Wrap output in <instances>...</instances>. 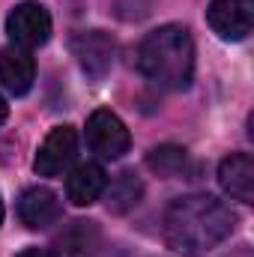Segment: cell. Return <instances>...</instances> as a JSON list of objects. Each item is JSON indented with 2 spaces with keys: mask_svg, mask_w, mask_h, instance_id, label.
<instances>
[{
  "mask_svg": "<svg viewBox=\"0 0 254 257\" xmlns=\"http://www.w3.org/2000/svg\"><path fill=\"white\" fill-rule=\"evenodd\" d=\"M108 186V174L96 165V162H84L78 165L69 177H66V194L75 206H90L96 203Z\"/></svg>",
  "mask_w": 254,
  "mask_h": 257,
  "instance_id": "obj_11",
  "label": "cell"
},
{
  "mask_svg": "<svg viewBox=\"0 0 254 257\" xmlns=\"http://www.w3.org/2000/svg\"><path fill=\"white\" fill-rule=\"evenodd\" d=\"M99 239H102L99 224L78 218V221L66 224L63 230H60L57 245H60V251H63L66 257H87V254H93V248L99 245Z\"/></svg>",
  "mask_w": 254,
  "mask_h": 257,
  "instance_id": "obj_12",
  "label": "cell"
},
{
  "mask_svg": "<svg viewBox=\"0 0 254 257\" xmlns=\"http://www.w3.org/2000/svg\"><path fill=\"white\" fill-rule=\"evenodd\" d=\"M6 33L15 48H24V51L42 48L51 39V15L42 3L24 0L12 6V12L6 15Z\"/></svg>",
  "mask_w": 254,
  "mask_h": 257,
  "instance_id": "obj_3",
  "label": "cell"
},
{
  "mask_svg": "<svg viewBox=\"0 0 254 257\" xmlns=\"http://www.w3.org/2000/svg\"><path fill=\"white\" fill-rule=\"evenodd\" d=\"M60 215H63L60 197L51 192V189H45V186H30V189H24V194L18 197V218L30 230H45Z\"/></svg>",
  "mask_w": 254,
  "mask_h": 257,
  "instance_id": "obj_8",
  "label": "cell"
},
{
  "mask_svg": "<svg viewBox=\"0 0 254 257\" xmlns=\"http://www.w3.org/2000/svg\"><path fill=\"white\" fill-rule=\"evenodd\" d=\"M105 197H108V209L111 212H129L141 203L144 197V183L138 180L135 171H123L111 186H105Z\"/></svg>",
  "mask_w": 254,
  "mask_h": 257,
  "instance_id": "obj_13",
  "label": "cell"
},
{
  "mask_svg": "<svg viewBox=\"0 0 254 257\" xmlns=\"http://www.w3.org/2000/svg\"><path fill=\"white\" fill-rule=\"evenodd\" d=\"M15 257H57V254L48 251V248H24V251H18Z\"/></svg>",
  "mask_w": 254,
  "mask_h": 257,
  "instance_id": "obj_15",
  "label": "cell"
},
{
  "mask_svg": "<svg viewBox=\"0 0 254 257\" xmlns=\"http://www.w3.org/2000/svg\"><path fill=\"white\" fill-rule=\"evenodd\" d=\"M36 81V60L24 48H0V87L12 96H24Z\"/></svg>",
  "mask_w": 254,
  "mask_h": 257,
  "instance_id": "obj_9",
  "label": "cell"
},
{
  "mask_svg": "<svg viewBox=\"0 0 254 257\" xmlns=\"http://www.w3.org/2000/svg\"><path fill=\"white\" fill-rule=\"evenodd\" d=\"M105 257H126L123 251H111V254H105Z\"/></svg>",
  "mask_w": 254,
  "mask_h": 257,
  "instance_id": "obj_17",
  "label": "cell"
},
{
  "mask_svg": "<svg viewBox=\"0 0 254 257\" xmlns=\"http://www.w3.org/2000/svg\"><path fill=\"white\" fill-rule=\"evenodd\" d=\"M9 117V105H6V99L0 96V126H3V120Z\"/></svg>",
  "mask_w": 254,
  "mask_h": 257,
  "instance_id": "obj_16",
  "label": "cell"
},
{
  "mask_svg": "<svg viewBox=\"0 0 254 257\" xmlns=\"http://www.w3.org/2000/svg\"><path fill=\"white\" fill-rule=\"evenodd\" d=\"M147 165L159 174V177H177L186 165V150L180 147H156L147 159Z\"/></svg>",
  "mask_w": 254,
  "mask_h": 257,
  "instance_id": "obj_14",
  "label": "cell"
},
{
  "mask_svg": "<svg viewBox=\"0 0 254 257\" xmlns=\"http://www.w3.org/2000/svg\"><path fill=\"white\" fill-rule=\"evenodd\" d=\"M218 183L233 200H254V162L248 153H230L218 165Z\"/></svg>",
  "mask_w": 254,
  "mask_h": 257,
  "instance_id": "obj_10",
  "label": "cell"
},
{
  "mask_svg": "<svg viewBox=\"0 0 254 257\" xmlns=\"http://www.w3.org/2000/svg\"><path fill=\"white\" fill-rule=\"evenodd\" d=\"M78 156V135L72 126H57L45 135V141L36 150L33 159V171L39 177H63L66 171L72 168Z\"/></svg>",
  "mask_w": 254,
  "mask_h": 257,
  "instance_id": "obj_6",
  "label": "cell"
},
{
  "mask_svg": "<svg viewBox=\"0 0 254 257\" xmlns=\"http://www.w3.org/2000/svg\"><path fill=\"white\" fill-rule=\"evenodd\" d=\"M138 69L162 90H189L194 78V39L183 24H162L144 36Z\"/></svg>",
  "mask_w": 254,
  "mask_h": 257,
  "instance_id": "obj_2",
  "label": "cell"
},
{
  "mask_svg": "<svg viewBox=\"0 0 254 257\" xmlns=\"http://www.w3.org/2000/svg\"><path fill=\"white\" fill-rule=\"evenodd\" d=\"M236 227V215L212 194H183L168 203L162 230L165 242L186 257H203Z\"/></svg>",
  "mask_w": 254,
  "mask_h": 257,
  "instance_id": "obj_1",
  "label": "cell"
},
{
  "mask_svg": "<svg viewBox=\"0 0 254 257\" xmlns=\"http://www.w3.org/2000/svg\"><path fill=\"white\" fill-rule=\"evenodd\" d=\"M87 144L99 159H120L132 147V135L114 111L99 108L87 117Z\"/></svg>",
  "mask_w": 254,
  "mask_h": 257,
  "instance_id": "obj_4",
  "label": "cell"
},
{
  "mask_svg": "<svg viewBox=\"0 0 254 257\" xmlns=\"http://www.w3.org/2000/svg\"><path fill=\"white\" fill-rule=\"evenodd\" d=\"M72 54L78 57V66L93 78L102 81L117 57V42L105 30H81L72 36Z\"/></svg>",
  "mask_w": 254,
  "mask_h": 257,
  "instance_id": "obj_5",
  "label": "cell"
},
{
  "mask_svg": "<svg viewBox=\"0 0 254 257\" xmlns=\"http://www.w3.org/2000/svg\"><path fill=\"white\" fill-rule=\"evenodd\" d=\"M0 224H3V200H0Z\"/></svg>",
  "mask_w": 254,
  "mask_h": 257,
  "instance_id": "obj_18",
  "label": "cell"
},
{
  "mask_svg": "<svg viewBox=\"0 0 254 257\" xmlns=\"http://www.w3.org/2000/svg\"><path fill=\"white\" fill-rule=\"evenodd\" d=\"M206 24L227 42L245 39L254 24V0H212L206 9Z\"/></svg>",
  "mask_w": 254,
  "mask_h": 257,
  "instance_id": "obj_7",
  "label": "cell"
}]
</instances>
